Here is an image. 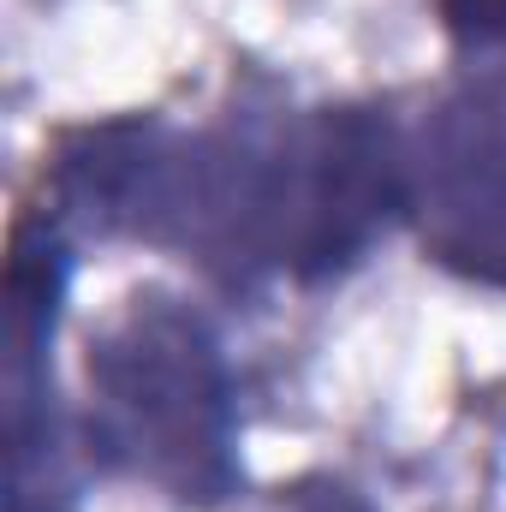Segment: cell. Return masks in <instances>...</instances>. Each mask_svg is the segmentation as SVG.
Masks as SVG:
<instances>
[{
    "mask_svg": "<svg viewBox=\"0 0 506 512\" xmlns=\"http://www.w3.org/2000/svg\"><path fill=\"white\" fill-rule=\"evenodd\" d=\"M36 203L78 245H137L215 292H322L411 227V114L376 96L298 102L239 72L215 120L131 108L60 126Z\"/></svg>",
    "mask_w": 506,
    "mask_h": 512,
    "instance_id": "cell-1",
    "label": "cell"
},
{
    "mask_svg": "<svg viewBox=\"0 0 506 512\" xmlns=\"http://www.w3.org/2000/svg\"><path fill=\"white\" fill-rule=\"evenodd\" d=\"M78 441L102 483H126L173 512H227L245 489V411L221 316L143 280L90 328Z\"/></svg>",
    "mask_w": 506,
    "mask_h": 512,
    "instance_id": "cell-2",
    "label": "cell"
},
{
    "mask_svg": "<svg viewBox=\"0 0 506 512\" xmlns=\"http://www.w3.org/2000/svg\"><path fill=\"white\" fill-rule=\"evenodd\" d=\"M78 239L30 197L0 262V399H6V512H84L90 459L78 405L60 399V328L78 280Z\"/></svg>",
    "mask_w": 506,
    "mask_h": 512,
    "instance_id": "cell-3",
    "label": "cell"
},
{
    "mask_svg": "<svg viewBox=\"0 0 506 512\" xmlns=\"http://www.w3.org/2000/svg\"><path fill=\"white\" fill-rule=\"evenodd\" d=\"M423 262L506 292V66L465 72L411 114V227Z\"/></svg>",
    "mask_w": 506,
    "mask_h": 512,
    "instance_id": "cell-4",
    "label": "cell"
},
{
    "mask_svg": "<svg viewBox=\"0 0 506 512\" xmlns=\"http://www.w3.org/2000/svg\"><path fill=\"white\" fill-rule=\"evenodd\" d=\"M435 24L465 72L506 66V0H435Z\"/></svg>",
    "mask_w": 506,
    "mask_h": 512,
    "instance_id": "cell-5",
    "label": "cell"
},
{
    "mask_svg": "<svg viewBox=\"0 0 506 512\" xmlns=\"http://www.w3.org/2000/svg\"><path fill=\"white\" fill-rule=\"evenodd\" d=\"M274 507L280 512H376V501L358 483L334 477V471H304V477L274 489Z\"/></svg>",
    "mask_w": 506,
    "mask_h": 512,
    "instance_id": "cell-6",
    "label": "cell"
}]
</instances>
